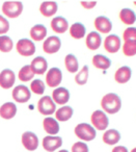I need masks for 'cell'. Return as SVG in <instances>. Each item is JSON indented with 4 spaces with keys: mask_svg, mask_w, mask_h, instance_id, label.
Returning a JSON list of instances; mask_svg holds the SVG:
<instances>
[{
    "mask_svg": "<svg viewBox=\"0 0 136 152\" xmlns=\"http://www.w3.org/2000/svg\"><path fill=\"white\" fill-rule=\"evenodd\" d=\"M101 106L108 114H116L121 107V100L119 95L114 93H109L102 98Z\"/></svg>",
    "mask_w": 136,
    "mask_h": 152,
    "instance_id": "obj_1",
    "label": "cell"
},
{
    "mask_svg": "<svg viewBox=\"0 0 136 152\" xmlns=\"http://www.w3.org/2000/svg\"><path fill=\"white\" fill-rule=\"evenodd\" d=\"M2 13L7 18H14L19 17L23 12V3L21 1H5L2 4Z\"/></svg>",
    "mask_w": 136,
    "mask_h": 152,
    "instance_id": "obj_2",
    "label": "cell"
},
{
    "mask_svg": "<svg viewBox=\"0 0 136 152\" xmlns=\"http://www.w3.org/2000/svg\"><path fill=\"white\" fill-rule=\"evenodd\" d=\"M75 134L80 140L89 142L96 137V129L87 123H80L75 127Z\"/></svg>",
    "mask_w": 136,
    "mask_h": 152,
    "instance_id": "obj_3",
    "label": "cell"
},
{
    "mask_svg": "<svg viewBox=\"0 0 136 152\" xmlns=\"http://www.w3.org/2000/svg\"><path fill=\"white\" fill-rule=\"evenodd\" d=\"M17 52L22 56H31L36 52V45L29 39H21L16 45Z\"/></svg>",
    "mask_w": 136,
    "mask_h": 152,
    "instance_id": "obj_4",
    "label": "cell"
},
{
    "mask_svg": "<svg viewBox=\"0 0 136 152\" xmlns=\"http://www.w3.org/2000/svg\"><path fill=\"white\" fill-rule=\"evenodd\" d=\"M90 121L92 126L98 130H105L109 125V119L107 118V115L102 110H96L92 113Z\"/></svg>",
    "mask_w": 136,
    "mask_h": 152,
    "instance_id": "obj_5",
    "label": "cell"
},
{
    "mask_svg": "<svg viewBox=\"0 0 136 152\" xmlns=\"http://www.w3.org/2000/svg\"><path fill=\"white\" fill-rule=\"evenodd\" d=\"M38 110L44 116H49L52 115L54 112H56V105L52 98L49 96H44L38 102Z\"/></svg>",
    "mask_w": 136,
    "mask_h": 152,
    "instance_id": "obj_6",
    "label": "cell"
},
{
    "mask_svg": "<svg viewBox=\"0 0 136 152\" xmlns=\"http://www.w3.org/2000/svg\"><path fill=\"white\" fill-rule=\"evenodd\" d=\"M30 97H31L30 90L23 85L17 86L13 90V98L18 103H26L30 99Z\"/></svg>",
    "mask_w": 136,
    "mask_h": 152,
    "instance_id": "obj_7",
    "label": "cell"
},
{
    "mask_svg": "<svg viewBox=\"0 0 136 152\" xmlns=\"http://www.w3.org/2000/svg\"><path fill=\"white\" fill-rule=\"evenodd\" d=\"M22 145L28 151H34L39 147V139L36 133L26 131L22 134Z\"/></svg>",
    "mask_w": 136,
    "mask_h": 152,
    "instance_id": "obj_8",
    "label": "cell"
},
{
    "mask_svg": "<svg viewBox=\"0 0 136 152\" xmlns=\"http://www.w3.org/2000/svg\"><path fill=\"white\" fill-rule=\"evenodd\" d=\"M63 80V73L58 68H51L46 75V83L50 88L58 87Z\"/></svg>",
    "mask_w": 136,
    "mask_h": 152,
    "instance_id": "obj_9",
    "label": "cell"
},
{
    "mask_svg": "<svg viewBox=\"0 0 136 152\" xmlns=\"http://www.w3.org/2000/svg\"><path fill=\"white\" fill-rule=\"evenodd\" d=\"M61 46V41L58 37L51 36L48 39H46V41L43 44V50L44 52L48 53V54H53L56 53L57 51L60 49Z\"/></svg>",
    "mask_w": 136,
    "mask_h": 152,
    "instance_id": "obj_10",
    "label": "cell"
},
{
    "mask_svg": "<svg viewBox=\"0 0 136 152\" xmlns=\"http://www.w3.org/2000/svg\"><path fill=\"white\" fill-rule=\"evenodd\" d=\"M16 80V75L11 69L2 70L0 73V87L2 89H9L14 86Z\"/></svg>",
    "mask_w": 136,
    "mask_h": 152,
    "instance_id": "obj_11",
    "label": "cell"
},
{
    "mask_svg": "<svg viewBox=\"0 0 136 152\" xmlns=\"http://www.w3.org/2000/svg\"><path fill=\"white\" fill-rule=\"evenodd\" d=\"M104 48L108 53H116L121 48V39L116 34L106 37L104 41Z\"/></svg>",
    "mask_w": 136,
    "mask_h": 152,
    "instance_id": "obj_12",
    "label": "cell"
},
{
    "mask_svg": "<svg viewBox=\"0 0 136 152\" xmlns=\"http://www.w3.org/2000/svg\"><path fill=\"white\" fill-rule=\"evenodd\" d=\"M61 145L63 139L60 137H45L43 139V147L48 152H54Z\"/></svg>",
    "mask_w": 136,
    "mask_h": 152,
    "instance_id": "obj_13",
    "label": "cell"
},
{
    "mask_svg": "<svg viewBox=\"0 0 136 152\" xmlns=\"http://www.w3.org/2000/svg\"><path fill=\"white\" fill-rule=\"evenodd\" d=\"M52 100L54 101V103L60 104V105L68 103L70 100V92L65 88H57L52 93Z\"/></svg>",
    "mask_w": 136,
    "mask_h": 152,
    "instance_id": "obj_14",
    "label": "cell"
},
{
    "mask_svg": "<svg viewBox=\"0 0 136 152\" xmlns=\"http://www.w3.org/2000/svg\"><path fill=\"white\" fill-rule=\"evenodd\" d=\"M30 68H31L33 74L43 75L48 69V64H47V61L43 56H38L31 61Z\"/></svg>",
    "mask_w": 136,
    "mask_h": 152,
    "instance_id": "obj_15",
    "label": "cell"
},
{
    "mask_svg": "<svg viewBox=\"0 0 136 152\" xmlns=\"http://www.w3.org/2000/svg\"><path fill=\"white\" fill-rule=\"evenodd\" d=\"M51 28L56 34H65L69 29L68 20L63 17H55L51 20Z\"/></svg>",
    "mask_w": 136,
    "mask_h": 152,
    "instance_id": "obj_16",
    "label": "cell"
},
{
    "mask_svg": "<svg viewBox=\"0 0 136 152\" xmlns=\"http://www.w3.org/2000/svg\"><path fill=\"white\" fill-rule=\"evenodd\" d=\"M95 27L101 34H108L112 29V23L107 17L100 16L95 20Z\"/></svg>",
    "mask_w": 136,
    "mask_h": 152,
    "instance_id": "obj_17",
    "label": "cell"
},
{
    "mask_svg": "<svg viewBox=\"0 0 136 152\" xmlns=\"http://www.w3.org/2000/svg\"><path fill=\"white\" fill-rule=\"evenodd\" d=\"M131 75H132V71L129 67L127 66H124V67H121L119 69L116 70L114 74V79L117 83H126L130 80L131 78Z\"/></svg>",
    "mask_w": 136,
    "mask_h": 152,
    "instance_id": "obj_18",
    "label": "cell"
},
{
    "mask_svg": "<svg viewBox=\"0 0 136 152\" xmlns=\"http://www.w3.org/2000/svg\"><path fill=\"white\" fill-rule=\"evenodd\" d=\"M17 114V107H16L15 103L12 102H7V103L2 104L0 107V117L5 120H9L13 119Z\"/></svg>",
    "mask_w": 136,
    "mask_h": 152,
    "instance_id": "obj_19",
    "label": "cell"
},
{
    "mask_svg": "<svg viewBox=\"0 0 136 152\" xmlns=\"http://www.w3.org/2000/svg\"><path fill=\"white\" fill-rule=\"evenodd\" d=\"M58 10V5L55 1H44L41 3L40 12L44 17H52Z\"/></svg>",
    "mask_w": 136,
    "mask_h": 152,
    "instance_id": "obj_20",
    "label": "cell"
},
{
    "mask_svg": "<svg viewBox=\"0 0 136 152\" xmlns=\"http://www.w3.org/2000/svg\"><path fill=\"white\" fill-rule=\"evenodd\" d=\"M102 38L97 31H92L87 34L85 40V44L89 50H97L101 46Z\"/></svg>",
    "mask_w": 136,
    "mask_h": 152,
    "instance_id": "obj_21",
    "label": "cell"
},
{
    "mask_svg": "<svg viewBox=\"0 0 136 152\" xmlns=\"http://www.w3.org/2000/svg\"><path fill=\"white\" fill-rule=\"evenodd\" d=\"M43 127L48 134L55 135L59 131V124L55 119L53 118H45L43 121Z\"/></svg>",
    "mask_w": 136,
    "mask_h": 152,
    "instance_id": "obj_22",
    "label": "cell"
},
{
    "mask_svg": "<svg viewBox=\"0 0 136 152\" xmlns=\"http://www.w3.org/2000/svg\"><path fill=\"white\" fill-rule=\"evenodd\" d=\"M30 37L33 41L40 42V41L44 40L47 36V28L42 24H36L30 29Z\"/></svg>",
    "mask_w": 136,
    "mask_h": 152,
    "instance_id": "obj_23",
    "label": "cell"
},
{
    "mask_svg": "<svg viewBox=\"0 0 136 152\" xmlns=\"http://www.w3.org/2000/svg\"><path fill=\"white\" fill-rule=\"evenodd\" d=\"M121 140V133L115 129H109L103 134V142L107 145H115Z\"/></svg>",
    "mask_w": 136,
    "mask_h": 152,
    "instance_id": "obj_24",
    "label": "cell"
},
{
    "mask_svg": "<svg viewBox=\"0 0 136 152\" xmlns=\"http://www.w3.org/2000/svg\"><path fill=\"white\" fill-rule=\"evenodd\" d=\"M92 65L97 68V69L101 70H107L110 68L111 61L108 57H106L105 55L102 54H96L92 57Z\"/></svg>",
    "mask_w": 136,
    "mask_h": 152,
    "instance_id": "obj_25",
    "label": "cell"
},
{
    "mask_svg": "<svg viewBox=\"0 0 136 152\" xmlns=\"http://www.w3.org/2000/svg\"><path fill=\"white\" fill-rule=\"evenodd\" d=\"M119 19L126 25H132L135 23V13L130 9H123L119 12Z\"/></svg>",
    "mask_w": 136,
    "mask_h": 152,
    "instance_id": "obj_26",
    "label": "cell"
},
{
    "mask_svg": "<svg viewBox=\"0 0 136 152\" xmlns=\"http://www.w3.org/2000/svg\"><path fill=\"white\" fill-rule=\"evenodd\" d=\"M86 28L83 24L81 23H74L73 25L70 27V34L72 38L76 39V40H80L85 36Z\"/></svg>",
    "mask_w": 136,
    "mask_h": 152,
    "instance_id": "obj_27",
    "label": "cell"
},
{
    "mask_svg": "<svg viewBox=\"0 0 136 152\" xmlns=\"http://www.w3.org/2000/svg\"><path fill=\"white\" fill-rule=\"evenodd\" d=\"M55 116H56V119L58 121H61V122L68 121L73 116V108L71 106H67V105L63 106L59 110H57V112L55 113Z\"/></svg>",
    "mask_w": 136,
    "mask_h": 152,
    "instance_id": "obj_28",
    "label": "cell"
},
{
    "mask_svg": "<svg viewBox=\"0 0 136 152\" xmlns=\"http://www.w3.org/2000/svg\"><path fill=\"white\" fill-rule=\"evenodd\" d=\"M65 69L70 72V73H76L79 68V64L74 54H68L65 58Z\"/></svg>",
    "mask_w": 136,
    "mask_h": 152,
    "instance_id": "obj_29",
    "label": "cell"
},
{
    "mask_svg": "<svg viewBox=\"0 0 136 152\" xmlns=\"http://www.w3.org/2000/svg\"><path fill=\"white\" fill-rule=\"evenodd\" d=\"M18 77L21 81H29L31 80L32 78L34 77V74L32 72L31 68H30V65H26L24 67L21 68V70L19 71V74H18Z\"/></svg>",
    "mask_w": 136,
    "mask_h": 152,
    "instance_id": "obj_30",
    "label": "cell"
},
{
    "mask_svg": "<svg viewBox=\"0 0 136 152\" xmlns=\"http://www.w3.org/2000/svg\"><path fill=\"white\" fill-rule=\"evenodd\" d=\"M123 53L126 56H134L136 54V40L124 41Z\"/></svg>",
    "mask_w": 136,
    "mask_h": 152,
    "instance_id": "obj_31",
    "label": "cell"
},
{
    "mask_svg": "<svg viewBox=\"0 0 136 152\" xmlns=\"http://www.w3.org/2000/svg\"><path fill=\"white\" fill-rule=\"evenodd\" d=\"M14 42L9 37L1 36L0 37V51L1 52H11L13 50Z\"/></svg>",
    "mask_w": 136,
    "mask_h": 152,
    "instance_id": "obj_32",
    "label": "cell"
},
{
    "mask_svg": "<svg viewBox=\"0 0 136 152\" xmlns=\"http://www.w3.org/2000/svg\"><path fill=\"white\" fill-rule=\"evenodd\" d=\"M88 79V67L84 66L81 70L77 73V75L75 76V83L79 86H83L87 83Z\"/></svg>",
    "mask_w": 136,
    "mask_h": 152,
    "instance_id": "obj_33",
    "label": "cell"
},
{
    "mask_svg": "<svg viewBox=\"0 0 136 152\" xmlns=\"http://www.w3.org/2000/svg\"><path fill=\"white\" fill-rule=\"evenodd\" d=\"M30 90L36 95H43L45 92V83L41 79H34L30 85Z\"/></svg>",
    "mask_w": 136,
    "mask_h": 152,
    "instance_id": "obj_34",
    "label": "cell"
},
{
    "mask_svg": "<svg viewBox=\"0 0 136 152\" xmlns=\"http://www.w3.org/2000/svg\"><path fill=\"white\" fill-rule=\"evenodd\" d=\"M124 41L136 40V29L134 27H129L124 31L123 34Z\"/></svg>",
    "mask_w": 136,
    "mask_h": 152,
    "instance_id": "obj_35",
    "label": "cell"
},
{
    "mask_svg": "<svg viewBox=\"0 0 136 152\" xmlns=\"http://www.w3.org/2000/svg\"><path fill=\"white\" fill-rule=\"evenodd\" d=\"M72 152H88V147L83 142H77L72 146Z\"/></svg>",
    "mask_w": 136,
    "mask_h": 152,
    "instance_id": "obj_36",
    "label": "cell"
},
{
    "mask_svg": "<svg viewBox=\"0 0 136 152\" xmlns=\"http://www.w3.org/2000/svg\"><path fill=\"white\" fill-rule=\"evenodd\" d=\"M9 30V23L3 16H0V34H7Z\"/></svg>",
    "mask_w": 136,
    "mask_h": 152,
    "instance_id": "obj_37",
    "label": "cell"
},
{
    "mask_svg": "<svg viewBox=\"0 0 136 152\" xmlns=\"http://www.w3.org/2000/svg\"><path fill=\"white\" fill-rule=\"evenodd\" d=\"M81 7L85 10H92L97 5V1H81Z\"/></svg>",
    "mask_w": 136,
    "mask_h": 152,
    "instance_id": "obj_38",
    "label": "cell"
},
{
    "mask_svg": "<svg viewBox=\"0 0 136 152\" xmlns=\"http://www.w3.org/2000/svg\"><path fill=\"white\" fill-rule=\"evenodd\" d=\"M112 152H128V150L124 146H116L112 149Z\"/></svg>",
    "mask_w": 136,
    "mask_h": 152,
    "instance_id": "obj_39",
    "label": "cell"
},
{
    "mask_svg": "<svg viewBox=\"0 0 136 152\" xmlns=\"http://www.w3.org/2000/svg\"><path fill=\"white\" fill-rule=\"evenodd\" d=\"M58 152H69V151H67V150H60V151H58Z\"/></svg>",
    "mask_w": 136,
    "mask_h": 152,
    "instance_id": "obj_40",
    "label": "cell"
},
{
    "mask_svg": "<svg viewBox=\"0 0 136 152\" xmlns=\"http://www.w3.org/2000/svg\"><path fill=\"white\" fill-rule=\"evenodd\" d=\"M131 152H136V149H135V148H134V149L133 150H132V151Z\"/></svg>",
    "mask_w": 136,
    "mask_h": 152,
    "instance_id": "obj_41",
    "label": "cell"
}]
</instances>
